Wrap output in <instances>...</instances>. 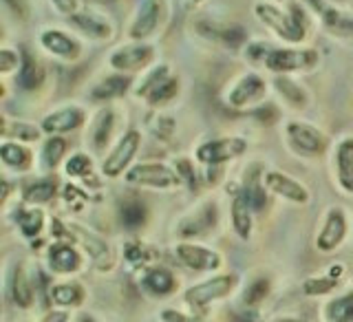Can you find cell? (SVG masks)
Masks as SVG:
<instances>
[{"instance_id":"e0dca14e","label":"cell","mask_w":353,"mask_h":322,"mask_svg":"<svg viewBox=\"0 0 353 322\" xmlns=\"http://www.w3.org/2000/svg\"><path fill=\"white\" fill-rule=\"evenodd\" d=\"M47 261H49L51 272L55 274H73L82 268V256L71 245H66V243H55V245H51Z\"/></svg>"},{"instance_id":"52a82bcc","label":"cell","mask_w":353,"mask_h":322,"mask_svg":"<svg viewBox=\"0 0 353 322\" xmlns=\"http://www.w3.org/2000/svg\"><path fill=\"white\" fill-rule=\"evenodd\" d=\"M139 143H141V135L137 130H128L124 137L117 141V146L113 148V152L108 154L104 159V177H110V179H115L121 172L128 168V163L135 157V152L139 150Z\"/></svg>"},{"instance_id":"2e32d148","label":"cell","mask_w":353,"mask_h":322,"mask_svg":"<svg viewBox=\"0 0 353 322\" xmlns=\"http://www.w3.org/2000/svg\"><path fill=\"white\" fill-rule=\"evenodd\" d=\"M40 44L49 53L58 55V58H62V60H77V58H80V53H82L80 44H77L73 38H69L66 33L55 31V29L44 31L40 36Z\"/></svg>"},{"instance_id":"ba28073f","label":"cell","mask_w":353,"mask_h":322,"mask_svg":"<svg viewBox=\"0 0 353 322\" xmlns=\"http://www.w3.org/2000/svg\"><path fill=\"white\" fill-rule=\"evenodd\" d=\"M287 139L298 152L318 154L327 148V137L318 128L303 124V121H290L287 124Z\"/></svg>"},{"instance_id":"7bdbcfd3","label":"cell","mask_w":353,"mask_h":322,"mask_svg":"<svg viewBox=\"0 0 353 322\" xmlns=\"http://www.w3.org/2000/svg\"><path fill=\"white\" fill-rule=\"evenodd\" d=\"M161 320L163 322H201V318L185 316L181 312H176V309H163V312H161Z\"/></svg>"},{"instance_id":"d4e9b609","label":"cell","mask_w":353,"mask_h":322,"mask_svg":"<svg viewBox=\"0 0 353 322\" xmlns=\"http://www.w3.org/2000/svg\"><path fill=\"white\" fill-rule=\"evenodd\" d=\"M44 80V71L36 58H31L29 53H25L22 58V66H20V73H18V84L25 88V91H33L38 88Z\"/></svg>"},{"instance_id":"6da1fadb","label":"cell","mask_w":353,"mask_h":322,"mask_svg":"<svg viewBox=\"0 0 353 322\" xmlns=\"http://www.w3.org/2000/svg\"><path fill=\"white\" fill-rule=\"evenodd\" d=\"M256 16L268 25L276 36L287 42H303L305 25H303V11L298 5H292V16L272 5H256Z\"/></svg>"},{"instance_id":"7a4b0ae2","label":"cell","mask_w":353,"mask_h":322,"mask_svg":"<svg viewBox=\"0 0 353 322\" xmlns=\"http://www.w3.org/2000/svg\"><path fill=\"white\" fill-rule=\"evenodd\" d=\"M234 285H236V276H230V274L216 276V279H210V281L188 287L183 298H185V303L192 307H205L210 303L225 298L232 290H234Z\"/></svg>"},{"instance_id":"4316f807","label":"cell","mask_w":353,"mask_h":322,"mask_svg":"<svg viewBox=\"0 0 353 322\" xmlns=\"http://www.w3.org/2000/svg\"><path fill=\"white\" fill-rule=\"evenodd\" d=\"M0 157H3L5 165L16 170H27L31 165V152L14 141H5L3 146H0Z\"/></svg>"},{"instance_id":"ab89813d","label":"cell","mask_w":353,"mask_h":322,"mask_svg":"<svg viewBox=\"0 0 353 322\" xmlns=\"http://www.w3.org/2000/svg\"><path fill=\"white\" fill-rule=\"evenodd\" d=\"M91 168H93V161L84 152L73 154V157L66 161V165H64V170H66V174H69V177H84V174L91 172Z\"/></svg>"},{"instance_id":"5bb4252c","label":"cell","mask_w":353,"mask_h":322,"mask_svg":"<svg viewBox=\"0 0 353 322\" xmlns=\"http://www.w3.org/2000/svg\"><path fill=\"white\" fill-rule=\"evenodd\" d=\"M263 95H265V82L259 75L250 73L245 77H241V80L236 82V86L232 88L230 95H228V102L234 108H245L248 104L256 102V99H261Z\"/></svg>"},{"instance_id":"603a6c76","label":"cell","mask_w":353,"mask_h":322,"mask_svg":"<svg viewBox=\"0 0 353 322\" xmlns=\"http://www.w3.org/2000/svg\"><path fill=\"white\" fill-rule=\"evenodd\" d=\"M51 301L60 307H80L84 303V290L77 283H60L51 287Z\"/></svg>"},{"instance_id":"5b68a950","label":"cell","mask_w":353,"mask_h":322,"mask_svg":"<svg viewBox=\"0 0 353 322\" xmlns=\"http://www.w3.org/2000/svg\"><path fill=\"white\" fill-rule=\"evenodd\" d=\"M126 181L137 185H150V188H172L181 179L179 172H174L163 163H137L126 172Z\"/></svg>"},{"instance_id":"bcb514c9","label":"cell","mask_w":353,"mask_h":322,"mask_svg":"<svg viewBox=\"0 0 353 322\" xmlns=\"http://www.w3.org/2000/svg\"><path fill=\"white\" fill-rule=\"evenodd\" d=\"M80 322H97V320H93L91 316H80Z\"/></svg>"},{"instance_id":"9c48e42d","label":"cell","mask_w":353,"mask_h":322,"mask_svg":"<svg viewBox=\"0 0 353 322\" xmlns=\"http://www.w3.org/2000/svg\"><path fill=\"white\" fill-rule=\"evenodd\" d=\"M176 259H179L185 268L194 272H212L221 268V254L214 250H208L203 245H192V243H181L174 248Z\"/></svg>"},{"instance_id":"4dcf8cb0","label":"cell","mask_w":353,"mask_h":322,"mask_svg":"<svg viewBox=\"0 0 353 322\" xmlns=\"http://www.w3.org/2000/svg\"><path fill=\"white\" fill-rule=\"evenodd\" d=\"M55 194L53 179H38L25 188V201L27 203H47Z\"/></svg>"},{"instance_id":"7dc6e473","label":"cell","mask_w":353,"mask_h":322,"mask_svg":"<svg viewBox=\"0 0 353 322\" xmlns=\"http://www.w3.org/2000/svg\"><path fill=\"white\" fill-rule=\"evenodd\" d=\"M283 322H303V320H283Z\"/></svg>"},{"instance_id":"d590c367","label":"cell","mask_w":353,"mask_h":322,"mask_svg":"<svg viewBox=\"0 0 353 322\" xmlns=\"http://www.w3.org/2000/svg\"><path fill=\"white\" fill-rule=\"evenodd\" d=\"M276 86H279L281 95H283V97H285L290 104H296V106H305V102H307V95H305V91H303V86H298L296 82L287 80V77H279V80H276Z\"/></svg>"},{"instance_id":"d6986e66","label":"cell","mask_w":353,"mask_h":322,"mask_svg":"<svg viewBox=\"0 0 353 322\" xmlns=\"http://www.w3.org/2000/svg\"><path fill=\"white\" fill-rule=\"evenodd\" d=\"M141 285L152 296H168L176 290V279L168 268H150L141 276Z\"/></svg>"},{"instance_id":"44dd1931","label":"cell","mask_w":353,"mask_h":322,"mask_svg":"<svg viewBox=\"0 0 353 322\" xmlns=\"http://www.w3.org/2000/svg\"><path fill=\"white\" fill-rule=\"evenodd\" d=\"M336 165H338V181L347 192H353V139L340 141L336 150Z\"/></svg>"},{"instance_id":"cb8c5ba5","label":"cell","mask_w":353,"mask_h":322,"mask_svg":"<svg viewBox=\"0 0 353 322\" xmlns=\"http://www.w3.org/2000/svg\"><path fill=\"white\" fill-rule=\"evenodd\" d=\"M16 223L20 228V232L25 234L27 239H33L38 237L42 232V225H44V214L42 210L38 208H20L16 210Z\"/></svg>"},{"instance_id":"60d3db41","label":"cell","mask_w":353,"mask_h":322,"mask_svg":"<svg viewBox=\"0 0 353 322\" xmlns=\"http://www.w3.org/2000/svg\"><path fill=\"white\" fill-rule=\"evenodd\" d=\"M268 292H270V283L268 281H263V279H259V281H254V283H250V287L245 290V303L248 305H256V303H261V301H265V296H268Z\"/></svg>"},{"instance_id":"8d00e7d4","label":"cell","mask_w":353,"mask_h":322,"mask_svg":"<svg viewBox=\"0 0 353 322\" xmlns=\"http://www.w3.org/2000/svg\"><path fill=\"white\" fill-rule=\"evenodd\" d=\"M143 219H146V210H143V205L139 201H128L121 205V223H124L126 228L135 230L143 223Z\"/></svg>"},{"instance_id":"c3c4849f","label":"cell","mask_w":353,"mask_h":322,"mask_svg":"<svg viewBox=\"0 0 353 322\" xmlns=\"http://www.w3.org/2000/svg\"><path fill=\"white\" fill-rule=\"evenodd\" d=\"M190 3H201V0H190Z\"/></svg>"},{"instance_id":"f546056e","label":"cell","mask_w":353,"mask_h":322,"mask_svg":"<svg viewBox=\"0 0 353 322\" xmlns=\"http://www.w3.org/2000/svg\"><path fill=\"white\" fill-rule=\"evenodd\" d=\"M110 130H113V113H110V110H102V113L95 117V124L91 128V141L95 150H104L110 137Z\"/></svg>"},{"instance_id":"ee69618b","label":"cell","mask_w":353,"mask_h":322,"mask_svg":"<svg viewBox=\"0 0 353 322\" xmlns=\"http://www.w3.org/2000/svg\"><path fill=\"white\" fill-rule=\"evenodd\" d=\"M51 3L55 5V9L62 11V14H75L77 9V0H51Z\"/></svg>"},{"instance_id":"1f68e13d","label":"cell","mask_w":353,"mask_h":322,"mask_svg":"<svg viewBox=\"0 0 353 322\" xmlns=\"http://www.w3.org/2000/svg\"><path fill=\"white\" fill-rule=\"evenodd\" d=\"M327 318L331 322H353V292L331 301L327 305Z\"/></svg>"},{"instance_id":"7c38bea8","label":"cell","mask_w":353,"mask_h":322,"mask_svg":"<svg viewBox=\"0 0 353 322\" xmlns=\"http://www.w3.org/2000/svg\"><path fill=\"white\" fill-rule=\"evenodd\" d=\"M152 60V47L148 44H130V47L117 49L110 55V66L117 71H137Z\"/></svg>"},{"instance_id":"277c9868","label":"cell","mask_w":353,"mask_h":322,"mask_svg":"<svg viewBox=\"0 0 353 322\" xmlns=\"http://www.w3.org/2000/svg\"><path fill=\"white\" fill-rule=\"evenodd\" d=\"M248 150V143L239 137H223V139H212L205 141L196 148V159L205 165H221L225 161H232L241 157Z\"/></svg>"},{"instance_id":"74e56055","label":"cell","mask_w":353,"mask_h":322,"mask_svg":"<svg viewBox=\"0 0 353 322\" xmlns=\"http://www.w3.org/2000/svg\"><path fill=\"white\" fill-rule=\"evenodd\" d=\"M338 287V279L327 276V279H307L303 283V292L307 296H327Z\"/></svg>"},{"instance_id":"d6a6232c","label":"cell","mask_w":353,"mask_h":322,"mask_svg":"<svg viewBox=\"0 0 353 322\" xmlns=\"http://www.w3.org/2000/svg\"><path fill=\"white\" fill-rule=\"evenodd\" d=\"M66 152V141L62 137H51L44 141L42 146V163L47 165V168H55V165L60 163V159L64 157Z\"/></svg>"},{"instance_id":"f1b7e54d","label":"cell","mask_w":353,"mask_h":322,"mask_svg":"<svg viewBox=\"0 0 353 322\" xmlns=\"http://www.w3.org/2000/svg\"><path fill=\"white\" fill-rule=\"evenodd\" d=\"M130 86V80L124 75H110L106 80L99 82L95 88H93V97L95 99H110V97H119L126 93V88Z\"/></svg>"},{"instance_id":"9a60e30c","label":"cell","mask_w":353,"mask_h":322,"mask_svg":"<svg viewBox=\"0 0 353 322\" xmlns=\"http://www.w3.org/2000/svg\"><path fill=\"white\" fill-rule=\"evenodd\" d=\"M84 124V110L77 106L60 108L55 113L47 115L42 121V130L49 135H58V132H71Z\"/></svg>"},{"instance_id":"ac0fdd59","label":"cell","mask_w":353,"mask_h":322,"mask_svg":"<svg viewBox=\"0 0 353 322\" xmlns=\"http://www.w3.org/2000/svg\"><path fill=\"white\" fill-rule=\"evenodd\" d=\"M199 31L203 33L205 38H212V40H219L228 44V47H239V44L245 40V29L239 27V25H221V22H201L199 25Z\"/></svg>"},{"instance_id":"f35d334b","label":"cell","mask_w":353,"mask_h":322,"mask_svg":"<svg viewBox=\"0 0 353 322\" xmlns=\"http://www.w3.org/2000/svg\"><path fill=\"white\" fill-rule=\"evenodd\" d=\"M245 197H248V201H250L254 212H259V210L265 208V190H263L261 179H259L256 174L248 177V181H245Z\"/></svg>"},{"instance_id":"8fae6325","label":"cell","mask_w":353,"mask_h":322,"mask_svg":"<svg viewBox=\"0 0 353 322\" xmlns=\"http://www.w3.org/2000/svg\"><path fill=\"white\" fill-rule=\"evenodd\" d=\"M161 7H163V0H143L137 11V18L132 20L130 31H128L132 40H146L148 36H152L154 29L159 27Z\"/></svg>"},{"instance_id":"3957f363","label":"cell","mask_w":353,"mask_h":322,"mask_svg":"<svg viewBox=\"0 0 353 322\" xmlns=\"http://www.w3.org/2000/svg\"><path fill=\"white\" fill-rule=\"evenodd\" d=\"M66 234L86 250V254L91 256L97 270H110V265H113V254H110L108 243L102 237H97L95 232L86 230L82 225H75V223L66 225Z\"/></svg>"},{"instance_id":"f6af8a7d","label":"cell","mask_w":353,"mask_h":322,"mask_svg":"<svg viewBox=\"0 0 353 322\" xmlns=\"http://www.w3.org/2000/svg\"><path fill=\"white\" fill-rule=\"evenodd\" d=\"M40 322H69V314L66 312H49Z\"/></svg>"},{"instance_id":"ffe728a7","label":"cell","mask_w":353,"mask_h":322,"mask_svg":"<svg viewBox=\"0 0 353 322\" xmlns=\"http://www.w3.org/2000/svg\"><path fill=\"white\" fill-rule=\"evenodd\" d=\"M232 228L241 237V239H248L252 234V205L248 201L245 192H239L232 201Z\"/></svg>"},{"instance_id":"7402d4cb","label":"cell","mask_w":353,"mask_h":322,"mask_svg":"<svg viewBox=\"0 0 353 322\" xmlns=\"http://www.w3.org/2000/svg\"><path fill=\"white\" fill-rule=\"evenodd\" d=\"M69 22L75 29L84 31L86 36H91V38H108L110 36L108 22L102 20V18H97V16H91V14H71Z\"/></svg>"},{"instance_id":"e575fe53","label":"cell","mask_w":353,"mask_h":322,"mask_svg":"<svg viewBox=\"0 0 353 322\" xmlns=\"http://www.w3.org/2000/svg\"><path fill=\"white\" fill-rule=\"evenodd\" d=\"M3 137H16L20 141H36L40 137V130L27 124V121H11V124L3 126Z\"/></svg>"},{"instance_id":"4fadbf2b","label":"cell","mask_w":353,"mask_h":322,"mask_svg":"<svg viewBox=\"0 0 353 322\" xmlns=\"http://www.w3.org/2000/svg\"><path fill=\"white\" fill-rule=\"evenodd\" d=\"M265 185H268L274 194H279V197L287 199V201H292V203H307L309 201L307 188L301 185L298 181H294L292 177L283 174V172H276V170L268 172V174H265Z\"/></svg>"},{"instance_id":"484cf974","label":"cell","mask_w":353,"mask_h":322,"mask_svg":"<svg viewBox=\"0 0 353 322\" xmlns=\"http://www.w3.org/2000/svg\"><path fill=\"white\" fill-rule=\"evenodd\" d=\"M11 296H14V303L22 309L31 307V303H33V285L29 283V276H27L25 268H16V272H14Z\"/></svg>"},{"instance_id":"b9f144b4","label":"cell","mask_w":353,"mask_h":322,"mask_svg":"<svg viewBox=\"0 0 353 322\" xmlns=\"http://www.w3.org/2000/svg\"><path fill=\"white\" fill-rule=\"evenodd\" d=\"M14 69H18V53L3 49L0 51V71L3 73H11Z\"/></svg>"},{"instance_id":"8992f818","label":"cell","mask_w":353,"mask_h":322,"mask_svg":"<svg viewBox=\"0 0 353 322\" xmlns=\"http://www.w3.org/2000/svg\"><path fill=\"white\" fill-rule=\"evenodd\" d=\"M318 64L316 51H294V49H276L268 55L265 66L272 73H290V71H312Z\"/></svg>"},{"instance_id":"83f0119b","label":"cell","mask_w":353,"mask_h":322,"mask_svg":"<svg viewBox=\"0 0 353 322\" xmlns=\"http://www.w3.org/2000/svg\"><path fill=\"white\" fill-rule=\"evenodd\" d=\"M214 221H216V208L214 205H205L203 210H199V212L192 219L185 221L181 234H185V237H190V234H203L205 230H210V228L214 225Z\"/></svg>"},{"instance_id":"836d02e7","label":"cell","mask_w":353,"mask_h":322,"mask_svg":"<svg viewBox=\"0 0 353 322\" xmlns=\"http://www.w3.org/2000/svg\"><path fill=\"white\" fill-rule=\"evenodd\" d=\"M176 91H179V82H176L174 77L168 75L157 88H152V91L146 95V102L152 104V106L163 104V102H168V99H172L176 95Z\"/></svg>"},{"instance_id":"30bf717a","label":"cell","mask_w":353,"mask_h":322,"mask_svg":"<svg viewBox=\"0 0 353 322\" xmlns=\"http://www.w3.org/2000/svg\"><path fill=\"white\" fill-rule=\"evenodd\" d=\"M347 234V219H345V212H342L340 208H334L329 210V214L325 219V225L320 230V234L316 239V248L320 252H334L342 239Z\"/></svg>"},{"instance_id":"681fc988","label":"cell","mask_w":353,"mask_h":322,"mask_svg":"<svg viewBox=\"0 0 353 322\" xmlns=\"http://www.w3.org/2000/svg\"><path fill=\"white\" fill-rule=\"evenodd\" d=\"M99 3H106V0H99ZM108 3H110V0H108Z\"/></svg>"}]
</instances>
